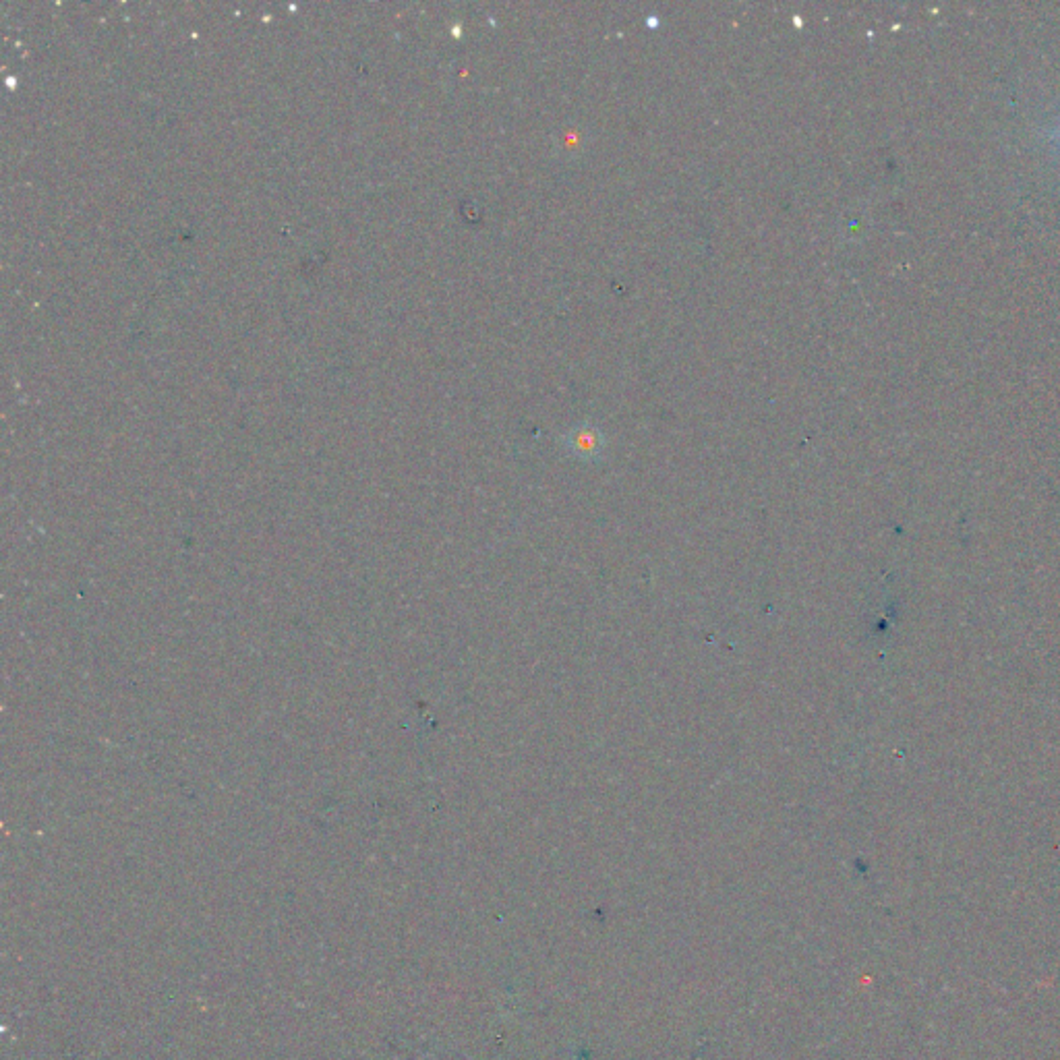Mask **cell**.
Wrapping results in <instances>:
<instances>
[{
	"label": "cell",
	"mask_w": 1060,
	"mask_h": 1060,
	"mask_svg": "<svg viewBox=\"0 0 1060 1060\" xmlns=\"http://www.w3.org/2000/svg\"><path fill=\"white\" fill-rule=\"evenodd\" d=\"M584 139H586V131L578 129L576 125H570L566 131H559V137H557L559 152H564L568 156H572L576 152H582Z\"/></svg>",
	"instance_id": "cell-2"
},
{
	"label": "cell",
	"mask_w": 1060,
	"mask_h": 1060,
	"mask_svg": "<svg viewBox=\"0 0 1060 1060\" xmlns=\"http://www.w3.org/2000/svg\"><path fill=\"white\" fill-rule=\"evenodd\" d=\"M1056 137H1058V141H1060V129H1058V133H1056Z\"/></svg>",
	"instance_id": "cell-3"
},
{
	"label": "cell",
	"mask_w": 1060,
	"mask_h": 1060,
	"mask_svg": "<svg viewBox=\"0 0 1060 1060\" xmlns=\"http://www.w3.org/2000/svg\"><path fill=\"white\" fill-rule=\"evenodd\" d=\"M564 448L580 460H599L605 452V433L593 423H580L564 435Z\"/></svg>",
	"instance_id": "cell-1"
}]
</instances>
